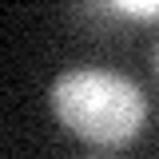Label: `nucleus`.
Listing matches in <instances>:
<instances>
[{"instance_id":"f03ea898","label":"nucleus","mask_w":159,"mask_h":159,"mask_svg":"<svg viewBox=\"0 0 159 159\" xmlns=\"http://www.w3.org/2000/svg\"><path fill=\"white\" fill-rule=\"evenodd\" d=\"M116 12H123V16H139V20H159V0H119V4H111Z\"/></svg>"},{"instance_id":"f257e3e1","label":"nucleus","mask_w":159,"mask_h":159,"mask_svg":"<svg viewBox=\"0 0 159 159\" xmlns=\"http://www.w3.org/2000/svg\"><path fill=\"white\" fill-rule=\"evenodd\" d=\"M52 111L72 135L96 147H119L143 131L147 96L119 72L72 68L52 84Z\"/></svg>"},{"instance_id":"7ed1b4c3","label":"nucleus","mask_w":159,"mask_h":159,"mask_svg":"<svg viewBox=\"0 0 159 159\" xmlns=\"http://www.w3.org/2000/svg\"><path fill=\"white\" fill-rule=\"evenodd\" d=\"M155 56H159V52H155Z\"/></svg>"}]
</instances>
